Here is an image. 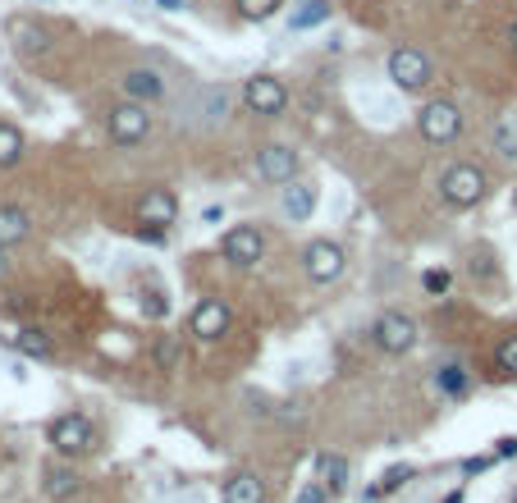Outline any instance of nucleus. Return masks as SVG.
<instances>
[{"mask_svg":"<svg viewBox=\"0 0 517 503\" xmlns=\"http://www.w3.org/2000/svg\"><path fill=\"white\" fill-rule=\"evenodd\" d=\"M257 174L266 183H293V174H298V151L284 147V142H270L266 151H257Z\"/></svg>","mask_w":517,"mask_h":503,"instance_id":"11","label":"nucleus"},{"mask_svg":"<svg viewBox=\"0 0 517 503\" xmlns=\"http://www.w3.org/2000/svg\"><path fill=\"white\" fill-rule=\"evenodd\" d=\"M481 193H485V174L476 170V165H453L440 179V197L449 206H476Z\"/></svg>","mask_w":517,"mask_h":503,"instance_id":"4","label":"nucleus"},{"mask_svg":"<svg viewBox=\"0 0 517 503\" xmlns=\"http://www.w3.org/2000/svg\"><path fill=\"white\" fill-rule=\"evenodd\" d=\"M513 42H517V28H513Z\"/></svg>","mask_w":517,"mask_h":503,"instance_id":"38","label":"nucleus"},{"mask_svg":"<svg viewBox=\"0 0 517 503\" xmlns=\"http://www.w3.org/2000/svg\"><path fill=\"white\" fill-rule=\"evenodd\" d=\"M33 234V220L23 206H0V247H14Z\"/></svg>","mask_w":517,"mask_h":503,"instance_id":"15","label":"nucleus"},{"mask_svg":"<svg viewBox=\"0 0 517 503\" xmlns=\"http://www.w3.org/2000/svg\"><path fill=\"white\" fill-rule=\"evenodd\" d=\"M513 503H517V499H513Z\"/></svg>","mask_w":517,"mask_h":503,"instance_id":"39","label":"nucleus"},{"mask_svg":"<svg viewBox=\"0 0 517 503\" xmlns=\"http://www.w3.org/2000/svg\"><path fill=\"white\" fill-rule=\"evenodd\" d=\"M220 252H225L229 266H257L261 252H266V238H261L257 225H234L220 243Z\"/></svg>","mask_w":517,"mask_h":503,"instance_id":"8","label":"nucleus"},{"mask_svg":"<svg viewBox=\"0 0 517 503\" xmlns=\"http://www.w3.org/2000/svg\"><path fill=\"white\" fill-rule=\"evenodd\" d=\"M325 19H330V0H302L298 10H293L289 28L293 33H307V28H316V23H325Z\"/></svg>","mask_w":517,"mask_h":503,"instance_id":"20","label":"nucleus"},{"mask_svg":"<svg viewBox=\"0 0 517 503\" xmlns=\"http://www.w3.org/2000/svg\"><path fill=\"white\" fill-rule=\"evenodd\" d=\"M229 321H234V311L220 298H206V302H197V311H193V334L206 343H216L220 334H229Z\"/></svg>","mask_w":517,"mask_h":503,"instance_id":"12","label":"nucleus"},{"mask_svg":"<svg viewBox=\"0 0 517 503\" xmlns=\"http://www.w3.org/2000/svg\"><path fill=\"white\" fill-rule=\"evenodd\" d=\"M124 92H129V101H156V97H165V78L156 74V69H129L124 74Z\"/></svg>","mask_w":517,"mask_h":503,"instance_id":"14","label":"nucleus"},{"mask_svg":"<svg viewBox=\"0 0 517 503\" xmlns=\"http://www.w3.org/2000/svg\"><path fill=\"white\" fill-rule=\"evenodd\" d=\"M78 490V471L74 467H51L46 471V494L51 499H69Z\"/></svg>","mask_w":517,"mask_h":503,"instance_id":"22","label":"nucleus"},{"mask_svg":"<svg viewBox=\"0 0 517 503\" xmlns=\"http://www.w3.org/2000/svg\"><path fill=\"white\" fill-rule=\"evenodd\" d=\"M225 503H266V485H261V476L238 471L234 481H229V490H225Z\"/></svg>","mask_w":517,"mask_h":503,"instance_id":"16","label":"nucleus"},{"mask_svg":"<svg viewBox=\"0 0 517 503\" xmlns=\"http://www.w3.org/2000/svg\"><path fill=\"white\" fill-rule=\"evenodd\" d=\"M243 101H248L252 115H284V106H289V92H284L280 78L257 74V78H248V87H243Z\"/></svg>","mask_w":517,"mask_h":503,"instance_id":"7","label":"nucleus"},{"mask_svg":"<svg viewBox=\"0 0 517 503\" xmlns=\"http://www.w3.org/2000/svg\"><path fill=\"white\" fill-rule=\"evenodd\" d=\"M435 389H440V394H463V389H467V371H463V366H444V371L440 375H435Z\"/></svg>","mask_w":517,"mask_h":503,"instance_id":"25","label":"nucleus"},{"mask_svg":"<svg viewBox=\"0 0 517 503\" xmlns=\"http://www.w3.org/2000/svg\"><path fill=\"white\" fill-rule=\"evenodd\" d=\"M156 5H161V10H184L188 0H156Z\"/></svg>","mask_w":517,"mask_h":503,"instance_id":"35","label":"nucleus"},{"mask_svg":"<svg viewBox=\"0 0 517 503\" xmlns=\"http://www.w3.org/2000/svg\"><path fill=\"white\" fill-rule=\"evenodd\" d=\"M174 215H179V202H174L170 188H151V193L138 202V220L151 225V229H161V234L174 225Z\"/></svg>","mask_w":517,"mask_h":503,"instance_id":"13","label":"nucleus"},{"mask_svg":"<svg viewBox=\"0 0 517 503\" xmlns=\"http://www.w3.org/2000/svg\"><path fill=\"white\" fill-rule=\"evenodd\" d=\"M142 311H147V316H165L161 293H147V298H142Z\"/></svg>","mask_w":517,"mask_h":503,"instance_id":"31","label":"nucleus"},{"mask_svg":"<svg viewBox=\"0 0 517 503\" xmlns=\"http://www.w3.org/2000/svg\"><path fill=\"white\" fill-rule=\"evenodd\" d=\"M10 33H14V46H19L23 55L51 51V37H46V28H37V23H10Z\"/></svg>","mask_w":517,"mask_h":503,"instance_id":"17","label":"nucleus"},{"mask_svg":"<svg viewBox=\"0 0 517 503\" xmlns=\"http://www.w3.org/2000/svg\"><path fill=\"white\" fill-rule=\"evenodd\" d=\"M421 138L426 142H453L458 129H463V110L453 106V101H431V106L421 110Z\"/></svg>","mask_w":517,"mask_h":503,"instance_id":"6","label":"nucleus"},{"mask_svg":"<svg viewBox=\"0 0 517 503\" xmlns=\"http://www.w3.org/2000/svg\"><path fill=\"white\" fill-rule=\"evenodd\" d=\"M444 503H463V490H453V494H449V499H444Z\"/></svg>","mask_w":517,"mask_h":503,"instance_id":"37","label":"nucleus"},{"mask_svg":"<svg viewBox=\"0 0 517 503\" xmlns=\"http://www.w3.org/2000/svg\"><path fill=\"white\" fill-rule=\"evenodd\" d=\"M19 156H23V133L14 124H0V170L19 165Z\"/></svg>","mask_w":517,"mask_h":503,"instance_id":"23","label":"nucleus"},{"mask_svg":"<svg viewBox=\"0 0 517 503\" xmlns=\"http://www.w3.org/2000/svg\"><path fill=\"white\" fill-rule=\"evenodd\" d=\"M225 115H229V92L225 87H211V83H193L184 97H179V106H174L179 129H193V133L220 129Z\"/></svg>","mask_w":517,"mask_h":503,"instance_id":"1","label":"nucleus"},{"mask_svg":"<svg viewBox=\"0 0 517 503\" xmlns=\"http://www.w3.org/2000/svg\"><path fill=\"white\" fill-rule=\"evenodd\" d=\"M10 275V257H5V247H0V279Z\"/></svg>","mask_w":517,"mask_h":503,"instance_id":"36","label":"nucleus"},{"mask_svg":"<svg viewBox=\"0 0 517 503\" xmlns=\"http://www.w3.org/2000/svg\"><path fill=\"white\" fill-rule=\"evenodd\" d=\"M220 215H225V211H220V206H206V211H202V220H206V225H220Z\"/></svg>","mask_w":517,"mask_h":503,"instance_id":"34","label":"nucleus"},{"mask_svg":"<svg viewBox=\"0 0 517 503\" xmlns=\"http://www.w3.org/2000/svg\"><path fill=\"white\" fill-rule=\"evenodd\" d=\"M19 353H28V357H46L51 353V334L46 330H37V325H28V330H19Z\"/></svg>","mask_w":517,"mask_h":503,"instance_id":"24","label":"nucleus"},{"mask_svg":"<svg viewBox=\"0 0 517 503\" xmlns=\"http://www.w3.org/2000/svg\"><path fill=\"white\" fill-rule=\"evenodd\" d=\"M92 439H97V430H92V421H87L83 412H65V417L51 421V444H55V453H65V458L87 453Z\"/></svg>","mask_w":517,"mask_h":503,"instance_id":"2","label":"nucleus"},{"mask_svg":"<svg viewBox=\"0 0 517 503\" xmlns=\"http://www.w3.org/2000/svg\"><path fill=\"white\" fill-rule=\"evenodd\" d=\"M403 481H412V471H408V467H389V471H385V481H380L376 490H367V499H371V503L385 499V494H389V490H399Z\"/></svg>","mask_w":517,"mask_h":503,"instance_id":"26","label":"nucleus"},{"mask_svg":"<svg viewBox=\"0 0 517 503\" xmlns=\"http://www.w3.org/2000/svg\"><path fill=\"white\" fill-rule=\"evenodd\" d=\"M495 366L504 375H517V334H508V339L495 348Z\"/></svg>","mask_w":517,"mask_h":503,"instance_id":"27","label":"nucleus"},{"mask_svg":"<svg viewBox=\"0 0 517 503\" xmlns=\"http://www.w3.org/2000/svg\"><path fill=\"white\" fill-rule=\"evenodd\" d=\"M495 151L504 156V161H517V110H508V115L495 124Z\"/></svg>","mask_w":517,"mask_h":503,"instance_id":"21","label":"nucleus"},{"mask_svg":"<svg viewBox=\"0 0 517 503\" xmlns=\"http://www.w3.org/2000/svg\"><path fill=\"white\" fill-rule=\"evenodd\" d=\"M298 503H325V485H307V490L298 494Z\"/></svg>","mask_w":517,"mask_h":503,"instance_id":"32","label":"nucleus"},{"mask_svg":"<svg viewBox=\"0 0 517 503\" xmlns=\"http://www.w3.org/2000/svg\"><path fill=\"white\" fill-rule=\"evenodd\" d=\"M495 458H517V439H513V435H504V439H499Z\"/></svg>","mask_w":517,"mask_h":503,"instance_id":"33","label":"nucleus"},{"mask_svg":"<svg viewBox=\"0 0 517 503\" xmlns=\"http://www.w3.org/2000/svg\"><path fill=\"white\" fill-rule=\"evenodd\" d=\"M147 133H151V115H147L142 101H124V106L110 110V142H119V147H138Z\"/></svg>","mask_w":517,"mask_h":503,"instance_id":"3","label":"nucleus"},{"mask_svg":"<svg viewBox=\"0 0 517 503\" xmlns=\"http://www.w3.org/2000/svg\"><path fill=\"white\" fill-rule=\"evenodd\" d=\"M316 471H321V485L330 494H339L348 485V462L339 458V453H321V458H316Z\"/></svg>","mask_w":517,"mask_h":503,"instance_id":"19","label":"nucleus"},{"mask_svg":"<svg viewBox=\"0 0 517 503\" xmlns=\"http://www.w3.org/2000/svg\"><path fill=\"white\" fill-rule=\"evenodd\" d=\"M156 362H161V371H174V366H179V343H174V339L156 343Z\"/></svg>","mask_w":517,"mask_h":503,"instance_id":"29","label":"nucleus"},{"mask_svg":"<svg viewBox=\"0 0 517 503\" xmlns=\"http://www.w3.org/2000/svg\"><path fill=\"white\" fill-rule=\"evenodd\" d=\"M312 211H316V188H307V183L284 188V215H289V220H307Z\"/></svg>","mask_w":517,"mask_h":503,"instance_id":"18","label":"nucleus"},{"mask_svg":"<svg viewBox=\"0 0 517 503\" xmlns=\"http://www.w3.org/2000/svg\"><path fill=\"white\" fill-rule=\"evenodd\" d=\"M421 289H426V293H444V289H449V270H426V275H421Z\"/></svg>","mask_w":517,"mask_h":503,"instance_id":"30","label":"nucleus"},{"mask_svg":"<svg viewBox=\"0 0 517 503\" xmlns=\"http://www.w3.org/2000/svg\"><path fill=\"white\" fill-rule=\"evenodd\" d=\"M389 78H394V87H403V92H421V87L435 78L431 60L421 51H408V46H399V51L389 55Z\"/></svg>","mask_w":517,"mask_h":503,"instance_id":"5","label":"nucleus"},{"mask_svg":"<svg viewBox=\"0 0 517 503\" xmlns=\"http://www.w3.org/2000/svg\"><path fill=\"white\" fill-rule=\"evenodd\" d=\"M275 10H280V0H238V14H243V19H270Z\"/></svg>","mask_w":517,"mask_h":503,"instance_id":"28","label":"nucleus"},{"mask_svg":"<svg viewBox=\"0 0 517 503\" xmlns=\"http://www.w3.org/2000/svg\"><path fill=\"white\" fill-rule=\"evenodd\" d=\"M371 334H376V343L385 348V353H408L412 343H417V325H412L403 311H385Z\"/></svg>","mask_w":517,"mask_h":503,"instance_id":"10","label":"nucleus"},{"mask_svg":"<svg viewBox=\"0 0 517 503\" xmlns=\"http://www.w3.org/2000/svg\"><path fill=\"white\" fill-rule=\"evenodd\" d=\"M302 266H307V275H312L316 284H330V279L344 275V247L321 238V243H312L302 252Z\"/></svg>","mask_w":517,"mask_h":503,"instance_id":"9","label":"nucleus"}]
</instances>
